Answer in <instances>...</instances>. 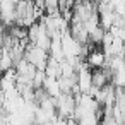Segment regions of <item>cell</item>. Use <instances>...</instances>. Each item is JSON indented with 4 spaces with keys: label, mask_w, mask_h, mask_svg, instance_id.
<instances>
[{
    "label": "cell",
    "mask_w": 125,
    "mask_h": 125,
    "mask_svg": "<svg viewBox=\"0 0 125 125\" xmlns=\"http://www.w3.org/2000/svg\"><path fill=\"white\" fill-rule=\"evenodd\" d=\"M22 58H24L28 63H31L36 70H45V67H46V60H48V53L43 52L41 48L34 46V45H28L26 50H24Z\"/></svg>",
    "instance_id": "cell-1"
},
{
    "label": "cell",
    "mask_w": 125,
    "mask_h": 125,
    "mask_svg": "<svg viewBox=\"0 0 125 125\" xmlns=\"http://www.w3.org/2000/svg\"><path fill=\"white\" fill-rule=\"evenodd\" d=\"M84 62H86V65L89 69L96 70V69H103V65L106 63V57L101 52V48H94L93 52L87 53V57L84 58Z\"/></svg>",
    "instance_id": "cell-2"
},
{
    "label": "cell",
    "mask_w": 125,
    "mask_h": 125,
    "mask_svg": "<svg viewBox=\"0 0 125 125\" xmlns=\"http://www.w3.org/2000/svg\"><path fill=\"white\" fill-rule=\"evenodd\" d=\"M43 91L50 96V98H53V99H57L62 93H60V87H58V82H57V79H52V77H45V81H43Z\"/></svg>",
    "instance_id": "cell-3"
},
{
    "label": "cell",
    "mask_w": 125,
    "mask_h": 125,
    "mask_svg": "<svg viewBox=\"0 0 125 125\" xmlns=\"http://www.w3.org/2000/svg\"><path fill=\"white\" fill-rule=\"evenodd\" d=\"M43 12H46L45 16H57V14H60L58 0H43Z\"/></svg>",
    "instance_id": "cell-4"
},
{
    "label": "cell",
    "mask_w": 125,
    "mask_h": 125,
    "mask_svg": "<svg viewBox=\"0 0 125 125\" xmlns=\"http://www.w3.org/2000/svg\"><path fill=\"white\" fill-rule=\"evenodd\" d=\"M45 72L43 70H36L34 72V77H33V89H38L43 86V81H45Z\"/></svg>",
    "instance_id": "cell-5"
},
{
    "label": "cell",
    "mask_w": 125,
    "mask_h": 125,
    "mask_svg": "<svg viewBox=\"0 0 125 125\" xmlns=\"http://www.w3.org/2000/svg\"><path fill=\"white\" fill-rule=\"evenodd\" d=\"M4 46V33H0V50H2Z\"/></svg>",
    "instance_id": "cell-6"
},
{
    "label": "cell",
    "mask_w": 125,
    "mask_h": 125,
    "mask_svg": "<svg viewBox=\"0 0 125 125\" xmlns=\"http://www.w3.org/2000/svg\"><path fill=\"white\" fill-rule=\"evenodd\" d=\"M9 2H10V4H14V5H16V4H19V2H22V0H9Z\"/></svg>",
    "instance_id": "cell-7"
}]
</instances>
